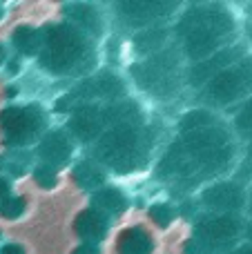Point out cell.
Wrapping results in <instances>:
<instances>
[{"instance_id":"277c9868","label":"cell","mask_w":252,"mask_h":254,"mask_svg":"<svg viewBox=\"0 0 252 254\" xmlns=\"http://www.w3.org/2000/svg\"><path fill=\"white\" fill-rule=\"evenodd\" d=\"M85 52V43L71 27L61 25L49 29L47 36V56L45 63L54 71H67L78 63V58Z\"/></svg>"},{"instance_id":"2e32d148","label":"cell","mask_w":252,"mask_h":254,"mask_svg":"<svg viewBox=\"0 0 252 254\" xmlns=\"http://www.w3.org/2000/svg\"><path fill=\"white\" fill-rule=\"evenodd\" d=\"M96 203H98V205H103L105 210H110V212H116V210H121V207H123V198H121L119 192H114V190H107V192L98 194Z\"/></svg>"},{"instance_id":"4fadbf2b","label":"cell","mask_w":252,"mask_h":254,"mask_svg":"<svg viewBox=\"0 0 252 254\" xmlns=\"http://www.w3.org/2000/svg\"><path fill=\"white\" fill-rule=\"evenodd\" d=\"M121 9H123L132 20H152L156 13L172 9V4L163 7V4H159V2H127V4H121Z\"/></svg>"},{"instance_id":"ac0fdd59","label":"cell","mask_w":252,"mask_h":254,"mask_svg":"<svg viewBox=\"0 0 252 254\" xmlns=\"http://www.w3.org/2000/svg\"><path fill=\"white\" fill-rule=\"evenodd\" d=\"M205 125H210V116L205 112H194V114L183 119V127H196V129H201Z\"/></svg>"},{"instance_id":"7c38bea8","label":"cell","mask_w":252,"mask_h":254,"mask_svg":"<svg viewBox=\"0 0 252 254\" xmlns=\"http://www.w3.org/2000/svg\"><path fill=\"white\" fill-rule=\"evenodd\" d=\"M152 243L141 230H129L121 239V252L123 254H150Z\"/></svg>"},{"instance_id":"5b68a950","label":"cell","mask_w":252,"mask_h":254,"mask_svg":"<svg viewBox=\"0 0 252 254\" xmlns=\"http://www.w3.org/2000/svg\"><path fill=\"white\" fill-rule=\"evenodd\" d=\"M101 156L116 170H129L138 158V131L132 125H119L105 134Z\"/></svg>"},{"instance_id":"d6986e66","label":"cell","mask_w":252,"mask_h":254,"mask_svg":"<svg viewBox=\"0 0 252 254\" xmlns=\"http://www.w3.org/2000/svg\"><path fill=\"white\" fill-rule=\"evenodd\" d=\"M20 210H22L20 198H4V201L0 203V212H2L4 216H18Z\"/></svg>"},{"instance_id":"5bb4252c","label":"cell","mask_w":252,"mask_h":254,"mask_svg":"<svg viewBox=\"0 0 252 254\" xmlns=\"http://www.w3.org/2000/svg\"><path fill=\"white\" fill-rule=\"evenodd\" d=\"M16 45L20 47V52L25 54H34L38 49V34L29 27H22L16 31Z\"/></svg>"},{"instance_id":"30bf717a","label":"cell","mask_w":252,"mask_h":254,"mask_svg":"<svg viewBox=\"0 0 252 254\" xmlns=\"http://www.w3.org/2000/svg\"><path fill=\"white\" fill-rule=\"evenodd\" d=\"M40 156L49 163H65L67 156H69V143L63 138L61 134H52L43 140L40 145Z\"/></svg>"},{"instance_id":"9a60e30c","label":"cell","mask_w":252,"mask_h":254,"mask_svg":"<svg viewBox=\"0 0 252 254\" xmlns=\"http://www.w3.org/2000/svg\"><path fill=\"white\" fill-rule=\"evenodd\" d=\"M237 129L252 140V98L246 103V107L239 112V116H237Z\"/></svg>"},{"instance_id":"8fae6325","label":"cell","mask_w":252,"mask_h":254,"mask_svg":"<svg viewBox=\"0 0 252 254\" xmlns=\"http://www.w3.org/2000/svg\"><path fill=\"white\" fill-rule=\"evenodd\" d=\"M76 230H78L80 237L85 239H101L103 232H105V219L96 212H83L80 219L76 221Z\"/></svg>"},{"instance_id":"7402d4cb","label":"cell","mask_w":252,"mask_h":254,"mask_svg":"<svg viewBox=\"0 0 252 254\" xmlns=\"http://www.w3.org/2000/svg\"><path fill=\"white\" fill-rule=\"evenodd\" d=\"M152 216H154L159 223H168L170 221V210L168 207H154V210H152Z\"/></svg>"},{"instance_id":"484cf974","label":"cell","mask_w":252,"mask_h":254,"mask_svg":"<svg viewBox=\"0 0 252 254\" xmlns=\"http://www.w3.org/2000/svg\"><path fill=\"white\" fill-rule=\"evenodd\" d=\"M0 61H2V47H0Z\"/></svg>"},{"instance_id":"44dd1931","label":"cell","mask_w":252,"mask_h":254,"mask_svg":"<svg viewBox=\"0 0 252 254\" xmlns=\"http://www.w3.org/2000/svg\"><path fill=\"white\" fill-rule=\"evenodd\" d=\"M54 172L49 170V167H40V170H36V181L43 185H52L54 183Z\"/></svg>"},{"instance_id":"cb8c5ba5","label":"cell","mask_w":252,"mask_h":254,"mask_svg":"<svg viewBox=\"0 0 252 254\" xmlns=\"http://www.w3.org/2000/svg\"><path fill=\"white\" fill-rule=\"evenodd\" d=\"M235 254H252V248H241V250H237Z\"/></svg>"},{"instance_id":"7a4b0ae2","label":"cell","mask_w":252,"mask_h":254,"mask_svg":"<svg viewBox=\"0 0 252 254\" xmlns=\"http://www.w3.org/2000/svg\"><path fill=\"white\" fill-rule=\"evenodd\" d=\"M181 152L192 158V165L199 170L217 172L228 165L232 147L228 134L219 127H201L188 134L181 143Z\"/></svg>"},{"instance_id":"3957f363","label":"cell","mask_w":252,"mask_h":254,"mask_svg":"<svg viewBox=\"0 0 252 254\" xmlns=\"http://www.w3.org/2000/svg\"><path fill=\"white\" fill-rule=\"evenodd\" d=\"M252 92V56L239 58L235 65L219 71L210 83V98L217 103H232Z\"/></svg>"},{"instance_id":"ba28073f","label":"cell","mask_w":252,"mask_h":254,"mask_svg":"<svg viewBox=\"0 0 252 254\" xmlns=\"http://www.w3.org/2000/svg\"><path fill=\"white\" fill-rule=\"evenodd\" d=\"M201 232H203L210 241H217V243L230 241V239H235L237 234H239V221L228 214L212 216V219H208L205 223H201Z\"/></svg>"},{"instance_id":"52a82bcc","label":"cell","mask_w":252,"mask_h":254,"mask_svg":"<svg viewBox=\"0 0 252 254\" xmlns=\"http://www.w3.org/2000/svg\"><path fill=\"white\" fill-rule=\"evenodd\" d=\"M205 203L217 212H235L244 205V192L235 183H219L205 192Z\"/></svg>"},{"instance_id":"e0dca14e","label":"cell","mask_w":252,"mask_h":254,"mask_svg":"<svg viewBox=\"0 0 252 254\" xmlns=\"http://www.w3.org/2000/svg\"><path fill=\"white\" fill-rule=\"evenodd\" d=\"M69 13H74V16H80L78 20L85 22L87 27H94V29H98V18H96V11L89 7H85V4H76V7H69Z\"/></svg>"},{"instance_id":"603a6c76","label":"cell","mask_w":252,"mask_h":254,"mask_svg":"<svg viewBox=\"0 0 252 254\" xmlns=\"http://www.w3.org/2000/svg\"><path fill=\"white\" fill-rule=\"evenodd\" d=\"M0 254H22V250L18 246H7V248H2V252Z\"/></svg>"},{"instance_id":"d4e9b609","label":"cell","mask_w":252,"mask_h":254,"mask_svg":"<svg viewBox=\"0 0 252 254\" xmlns=\"http://www.w3.org/2000/svg\"><path fill=\"white\" fill-rule=\"evenodd\" d=\"M76 254H92V252H89V248H80V250L76 252Z\"/></svg>"},{"instance_id":"8992f818","label":"cell","mask_w":252,"mask_h":254,"mask_svg":"<svg viewBox=\"0 0 252 254\" xmlns=\"http://www.w3.org/2000/svg\"><path fill=\"white\" fill-rule=\"evenodd\" d=\"M0 123H2L11 143H20V140H27L38 131L40 114L36 110H29V107H11L0 116Z\"/></svg>"},{"instance_id":"ffe728a7","label":"cell","mask_w":252,"mask_h":254,"mask_svg":"<svg viewBox=\"0 0 252 254\" xmlns=\"http://www.w3.org/2000/svg\"><path fill=\"white\" fill-rule=\"evenodd\" d=\"M161 43H163V34H161V31L147 34V38H138L136 40L138 47H145V49H152V47H156V45H161Z\"/></svg>"},{"instance_id":"9c48e42d","label":"cell","mask_w":252,"mask_h":254,"mask_svg":"<svg viewBox=\"0 0 252 254\" xmlns=\"http://www.w3.org/2000/svg\"><path fill=\"white\" fill-rule=\"evenodd\" d=\"M103 121L105 119H103V114L98 110H94V107H85V110H80L78 114L71 119V129H74V134L78 136V138L89 140L98 134Z\"/></svg>"},{"instance_id":"6da1fadb","label":"cell","mask_w":252,"mask_h":254,"mask_svg":"<svg viewBox=\"0 0 252 254\" xmlns=\"http://www.w3.org/2000/svg\"><path fill=\"white\" fill-rule=\"evenodd\" d=\"M232 29V20L221 9H203L194 11L183 20L179 31L186 34V49L190 56L205 58L212 56L219 40Z\"/></svg>"}]
</instances>
